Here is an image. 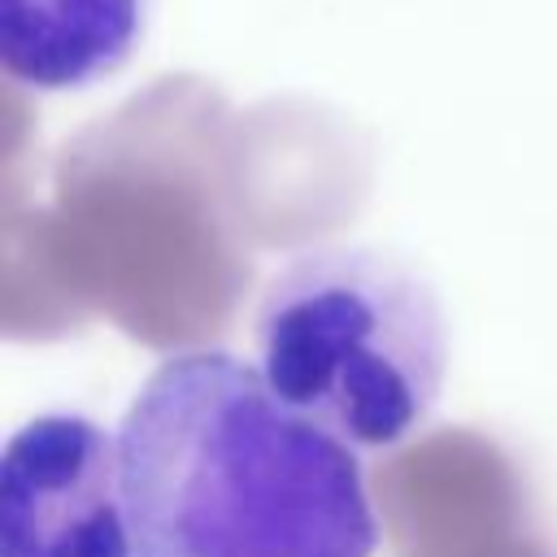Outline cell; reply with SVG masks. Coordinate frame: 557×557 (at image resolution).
Wrapping results in <instances>:
<instances>
[{
  "instance_id": "1",
  "label": "cell",
  "mask_w": 557,
  "mask_h": 557,
  "mask_svg": "<svg viewBox=\"0 0 557 557\" xmlns=\"http://www.w3.org/2000/svg\"><path fill=\"white\" fill-rule=\"evenodd\" d=\"M361 448L287 405L261 366L187 348L117 422L135 557H374Z\"/></svg>"
},
{
  "instance_id": "2",
  "label": "cell",
  "mask_w": 557,
  "mask_h": 557,
  "mask_svg": "<svg viewBox=\"0 0 557 557\" xmlns=\"http://www.w3.org/2000/svg\"><path fill=\"white\" fill-rule=\"evenodd\" d=\"M257 366L270 387L361 453H387L435 409L448 318L431 278L374 244H313L257 296Z\"/></svg>"
},
{
  "instance_id": "3",
  "label": "cell",
  "mask_w": 557,
  "mask_h": 557,
  "mask_svg": "<svg viewBox=\"0 0 557 557\" xmlns=\"http://www.w3.org/2000/svg\"><path fill=\"white\" fill-rule=\"evenodd\" d=\"M0 557H135L117 435L83 413H39L9 435Z\"/></svg>"
},
{
  "instance_id": "4",
  "label": "cell",
  "mask_w": 557,
  "mask_h": 557,
  "mask_svg": "<svg viewBox=\"0 0 557 557\" xmlns=\"http://www.w3.org/2000/svg\"><path fill=\"white\" fill-rule=\"evenodd\" d=\"M148 0H0V65L30 91H78L131 61Z\"/></svg>"
}]
</instances>
